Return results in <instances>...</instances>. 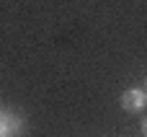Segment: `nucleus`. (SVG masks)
Instances as JSON below:
<instances>
[{
    "mask_svg": "<svg viewBox=\"0 0 147 137\" xmlns=\"http://www.w3.org/2000/svg\"><path fill=\"white\" fill-rule=\"evenodd\" d=\"M145 91H147V78H145Z\"/></svg>",
    "mask_w": 147,
    "mask_h": 137,
    "instance_id": "4",
    "label": "nucleus"
},
{
    "mask_svg": "<svg viewBox=\"0 0 147 137\" xmlns=\"http://www.w3.org/2000/svg\"><path fill=\"white\" fill-rule=\"evenodd\" d=\"M21 127H23V122L16 114H10V111L0 114V137H13L16 132H21Z\"/></svg>",
    "mask_w": 147,
    "mask_h": 137,
    "instance_id": "2",
    "label": "nucleus"
},
{
    "mask_svg": "<svg viewBox=\"0 0 147 137\" xmlns=\"http://www.w3.org/2000/svg\"><path fill=\"white\" fill-rule=\"evenodd\" d=\"M121 106H124L127 111H142L147 106V91H142V88H129V91H124V93H121Z\"/></svg>",
    "mask_w": 147,
    "mask_h": 137,
    "instance_id": "1",
    "label": "nucleus"
},
{
    "mask_svg": "<svg viewBox=\"0 0 147 137\" xmlns=\"http://www.w3.org/2000/svg\"><path fill=\"white\" fill-rule=\"evenodd\" d=\"M142 135L147 137V117H145V119H142Z\"/></svg>",
    "mask_w": 147,
    "mask_h": 137,
    "instance_id": "3",
    "label": "nucleus"
}]
</instances>
